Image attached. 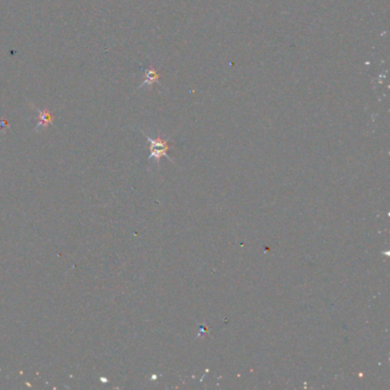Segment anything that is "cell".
Masks as SVG:
<instances>
[{"instance_id": "1", "label": "cell", "mask_w": 390, "mask_h": 390, "mask_svg": "<svg viewBox=\"0 0 390 390\" xmlns=\"http://www.w3.org/2000/svg\"><path fill=\"white\" fill-rule=\"evenodd\" d=\"M147 139L149 143H150V156H149V159L155 158L158 164L161 157H167L169 160H172L170 159V157H168L167 155V152L169 150V144L167 140H164L161 138L152 139L150 137H148V135H147Z\"/></svg>"}, {"instance_id": "2", "label": "cell", "mask_w": 390, "mask_h": 390, "mask_svg": "<svg viewBox=\"0 0 390 390\" xmlns=\"http://www.w3.org/2000/svg\"><path fill=\"white\" fill-rule=\"evenodd\" d=\"M38 124L36 126V131H38L39 128H42V127H47L50 124H52L53 122V116H52V113L48 111V110H38Z\"/></svg>"}, {"instance_id": "3", "label": "cell", "mask_w": 390, "mask_h": 390, "mask_svg": "<svg viewBox=\"0 0 390 390\" xmlns=\"http://www.w3.org/2000/svg\"><path fill=\"white\" fill-rule=\"evenodd\" d=\"M157 79H158V74H157L155 70H153L152 68L148 69L146 71V80H144L143 84L140 86V89H141V87H143V86H147V85H149V86L152 85L153 82L157 81Z\"/></svg>"}]
</instances>
